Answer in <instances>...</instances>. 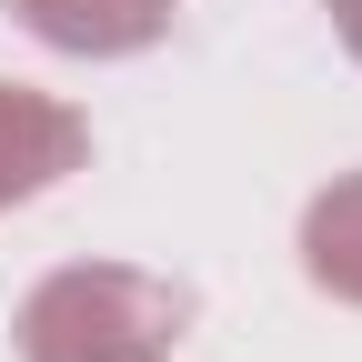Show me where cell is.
I'll list each match as a JSON object with an SVG mask.
<instances>
[{"label":"cell","mask_w":362,"mask_h":362,"mask_svg":"<svg viewBox=\"0 0 362 362\" xmlns=\"http://www.w3.org/2000/svg\"><path fill=\"white\" fill-rule=\"evenodd\" d=\"M322 11H332V30H342V51L362 61V0H322Z\"/></svg>","instance_id":"5"},{"label":"cell","mask_w":362,"mask_h":362,"mask_svg":"<svg viewBox=\"0 0 362 362\" xmlns=\"http://www.w3.org/2000/svg\"><path fill=\"white\" fill-rule=\"evenodd\" d=\"M192 342V292L141 262H61L11 312L21 362H171Z\"/></svg>","instance_id":"1"},{"label":"cell","mask_w":362,"mask_h":362,"mask_svg":"<svg viewBox=\"0 0 362 362\" xmlns=\"http://www.w3.org/2000/svg\"><path fill=\"white\" fill-rule=\"evenodd\" d=\"M81 161H90V121L71 101H51V90H30V81H0V211L40 202Z\"/></svg>","instance_id":"2"},{"label":"cell","mask_w":362,"mask_h":362,"mask_svg":"<svg viewBox=\"0 0 362 362\" xmlns=\"http://www.w3.org/2000/svg\"><path fill=\"white\" fill-rule=\"evenodd\" d=\"M11 21L71 61H131L181 21V0H11Z\"/></svg>","instance_id":"3"},{"label":"cell","mask_w":362,"mask_h":362,"mask_svg":"<svg viewBox=\"0 0 362 362\" xmlns=\"http://www.w3.org/2000/svg\"><path fill=\"white\" fill-rule=\"evenodd\" d=\"M302 282L342 312H362V171H332L302 202Z\"/></svg>","instance_id":"4"}]
</instances>
